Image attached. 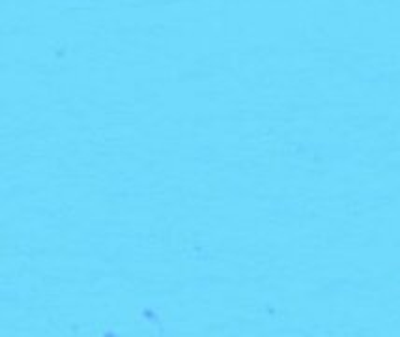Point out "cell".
I'll list each match as a JSON object with an SVG mask.
<instances>
[{
  "label": "cell",
  "instance_id": "52a82bcc",
  "mask_svg": "<svg viewBox=\"0 0 400 337\" xmlns=\"http://www.w3.org/2000/svg\"><path fill=\"white\" fill-rule=\"evenodd\" d=\"M187 259H191V261H197V263H208V261L212 259V252H210V247L199 246V247H194L193 252L189 253Z\"/></svg>",
  "mask_w": 400,
  "mask_h": 337
},
{
  "label": "cell",
  "instance_id": "5b68a950",
  "mask_svg": "<svg viewBox=\"0 0 400 337\" xmlns=\"http://www.w3.org/2000/svg\"><path fill=\"white\" fill-rule=\"evenodd\" d=\"M2 300L4 302H17V300H27L30 294V287L27 283L21 285L19 280H4L2 289H0Z\"/></svg>",
  "mask_w": 400,
  "mask_h": 337
},
{
  "label": "cell",
  "instance_id": "6da1fadb",
  "mask_svg": "<svg viewBox=\"0 0 400 337\" xmlns=\"http://www.w3.org/2000/svg\"><path fill=\"white\" fill-rule=\"evenodd\" d=\"M83 249L86 257L99 259L103 263H131L148 257L150 244L143 235H122L116 229L94 227L85 236Z\"/></svg>",
  "mask_w": 400,
  "mask_h": 337
},
{
  "label": "cell",
  "instance_id": "9c48e42d",
  "mask_svg": "<svg viewBox=\"0 0 400 337\" xmlns=\"http://www.w3.org/2000/svg\"><path fill=\"white\" fill-rule=\"evenodd\" d=\"M143 319L148 320L150 324H159V315H157V311L152 308H144L143 309Z\"/></svg>",
  "mask_w": 400,
  "mask_h": 337
},
{
  "label": "cell",
  "instance_id": "ba28073f",
  "mask_svg": "<svg viewBox=\"0 0 400 337\" xmlns=\"http://www.w3.org/2000/svg\"><path fill=\"white\" fill-rule=\"evenodd\" d=\"M189 285H191L189 289H193V291L206 292V291H210V285H212V281H210V277H208V275H199V277L191 281Z\"/></svg>",
  "mask_w": 400,
  "mask_h": 337
},
{
  "label": "cell",
  "instance_id": "8992f818",
  "mask_svg": "<svg viewBox=\"0 0 400 337\" xmlns=\"http://www.w3.org/2000/svg\"><path fill=\"white\" fill-rule=\"evenodd\" d=\"M210 158H212V150L208 149L206 144H200L194 149V160H197V165L206 169L208 163H210Z\"/></svg>",
  "mask_w": 400,
  "mask_h": 337
},
{
  "label": "cell",
  "instance_id": "277c9868",
  "mask_svg": "<svg viewBox=\"0 0 400 337\" xmlns=\"http://www.w3.org/2000/svg\"><path fill=\"white\" fill-rule=\"evenodd\" d=\"M30 191V180L19 172H8L2 177V199L6 200H21Z\"/></svg>",
  "mask_w": 400,
  "mask_h": 337
},
{
  "label": "cell",
  "instance_id": "3957f363",
  "mask_svg": "<svg viewBox=\"0 0 400 337\" xmlns=\"http://www.w3.org/2000/svg\"><path fill=\"white\" fill-rule=\"evenodd\" d=\"M32 225H34V229L43 231V233L58 231V225H60V210H58V206H51V205L32 206Z\"/></svg>",
  "mask_w": 400,
  "mask_h": 337
},
{
  "label": "cell",
  "instance_id": "7a4b0ae2",
  "mask_svg": "<svg viewBox=\"0 0 400 337\" xmlns=\"http://www.w3.org/2000/svg\"><path fill=\"white\" fill-rule=\"evenodd\" d=\"M110 191L118 200H146L150 195V178L138 172L115 174Z\"/></svg>",
  "mask_w": 400,
  "mask_h": 337
}]
</instances>
